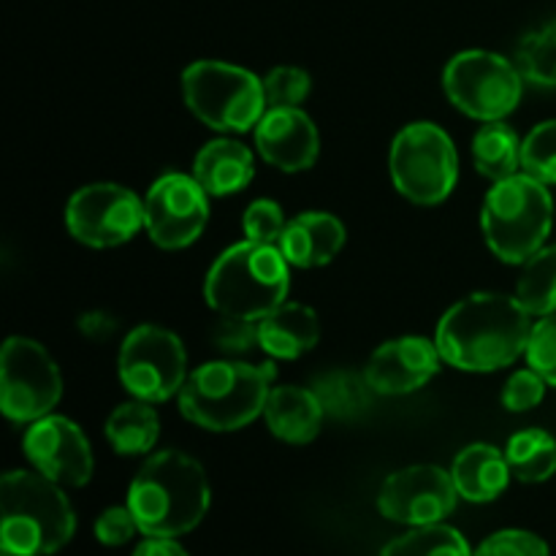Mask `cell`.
Here are the masks:
<instances>
[{
  "mask_svg": "<svg viewBox=\"0 0 556 556\" xmlns=\"http://www.w3.org/2000/svg\"><path fill=\"white\" fill-rule=\"evenodd\" d=\"M134 556H188V552L174 538H147L136 546Z\"/></svg>",
  "mask_w": 556,
  "mask_h": 556,
  "instance_id": "f35d334b",
  "label": "cell"
},
{
  "mask_svg": "<svg viewBox=\"0 0 556 556\" xmlns=\"http://www.w3.org/2000/svg\"><path fill=\"white\" fill-rule=\"evenodd\" d=\"M117 320L109 313H101V309H92V313H85L79 318V331L92 342H106L109 337L117 334Z\"/></svg>",
  "mask_w": 556,
  "mask_h": 556,
  "instance_id": "74e56055",
  "label": "cell"
},
{
  "mask_svg": "<svg viewBox=\"0 0 556 556\" xmlns=\"http://www.w3.org/2000/svg\"><path fill=\"white\" fill-rule=\"evenodd\" d=\"M516 299L530 315L556 313V244L541 248L527 261L516 286Z\"/></svg>",
  "mask_w": 556,
  "mask_h": 556,
  "instance_id": "4316f807",
  "label": "cell"
},
{
  "mask_svg": "<svg viewBox=\"0 0 556 556\" xmlns=\"http://www.w3.org/2000/svg\"><path fill=\"white\" fill-rule=\"evenodd\" d=\"M3 556H14V554H9V552H3Z\"/></svg>",
  "mask_w": 556,
  "mask_h": 556,
  "instance_id": "ab89813d",
  "label": "cell"
},
{
  "mask_svg": "<svg viewBox=\"0 0 556 556\" xmlns=\"http://www.w3.org/2000/svg\"><path fill=\"white\" fill-rule=\"evenodd\" d=\"M255 147L261 157L282 172H307L318 161V130L299 106L269 109L255 125Z\"/></svg>",
  "mask_w": 556,
  "mask_h": 556,
  "instance_id": "e0dca14e",
  "label": "cell"
},
{
  "mask_svg": "<svg viewBox=\"0 0 556 556\" xmlns=\"http://www.w3.org/2000/svg\"><path fill=\"white\" fill-rule=\"evenodd\" d=\"M472 556H548V546L535 532L503 530L486 538Z\"/></svg>",
  "mask_w": 556,
  "mask_h": 556,
  "instance_id": "836d02e7",
  "label": "cell"
},
{
  "mask_svg": "<svg viewBox=\"0 0 556 556\" xmlns=\"http://www.w3.org/2000/svg\"><path fill=\"white\" fill-rule=\"evenodd\" d=\"M288 261L277 244L242 242L228 248L206 275V302L217 315L261 320L288 296Z\"/></svg>",
  "mask_w": 556,
  "mask_h": 556,
  "instance_id": "5b68a950",
  "label": "cell"
},
{
  "mask_svg": "<svg viewBox=\"0 0 556 556\" xmlns=\"http://www.w3.org/2000/svg\"><path fill=\"white\" fill-rule=\"evenodd\" d=\"M546 380H543V375H538L535 369H521V372H516L514 378L505 383V391H503V405L508 407L510 413H525V410H532V407H538L543 402V396H546Z\"/></svg>",
  "mask_w": 556,
  "mask_h": 556,
  "instance_id": "d590c367",
  "label": "cell"
},
{
  "mask_svg": "<svg viewBox=\"0 0 556 556\" xmlns=\"http://www.w3.org/2000/svg\"><path fill=\"white\" fill-rule=\"evenodd\" d=\"M313 391L315 396H318L326 416L340 418V421H353V418L364 416V413L372 407V394H375L367 375L362 378V375L345 372V369L320 375V378L313 383Z\"/></svg>",
  "mask_w": 556,
  "mask_h": 556,
  "instance_id": "d4e9b609",
  "label": "cell"
},
{
  "mask_svg": "<svg viewBox=\"0 0 556 556\" xmlns=\"http://www.w3.org/2000/svg\"><path fill=\"white\" fill-rule=\"evenodd\" d=\"M25 456L60 486H85L92 478V448L85 432L63 416H43L25 434Z\"/></svg>",
  "mask_w": 556,
  "mask_h": 556,
  "instance_id": "9a60e30c",
  "label": "cell"
},
{
  "mask_svg": "<svg viewBox=\"0 0 556 556\" xmlns=\"http://www.w3.org/2000/svg\"><path fill=\"white\" fill-rule=\"evenodd\" d=\"M516 68L530 85L556 87V20L527 33L516 47Z\"/></svg>",
  "mask_w": 556,
  "mask_h": 556,
  "instance_id": "f1b7e54d",
  "label": "cell"
},
{
  "mask_svg": "<svg viewBox=\"0 0 556 556\" xmlns=\"http://www.w3.org/2000/svg\"><path fill=\"white\" fill-rule=\"evenodd\" d=\"M521 166L543 185H556V119L530 130L521 144Z\"/></svg>",
  "mask_w": 556,
  "mask_h": 556,
  "instance_id": "f546056e",
  "label": "cell"
},
{
  "mask_svg": "<svg viewBox=\"0 0 556 556\" xmlns=\"http://www.w3.org/2000/svg\"><path fill=\"white\" fill-rule=\"evenodd\" d=\"M266 424L271 434L282 443L304 445L318 438L320 424H324V407L313 389H299V386H277L269 391V400L264 407Z\"/></svg>",
  "mask_w": 556,
  "mask_h": 556,
  "instance_id": "ffe728a7",
  "label": "cell"
},
{
  "mask_svg": "<svg viewBox=\"0 0 556 556\" xmlns=\"http://www.w3.org/2000/svg\"><path fill=\"white\" fill-rule=\"evenodd\" d=\"M510 476L521 483H543L556 472V440L543 429H525L508 440Z\"/></svg>",
  "mask_w": 556,
  "mask_h": 556,
  "instance_id": "484cf974",
  "label": "cell"
},
{
  "mask_svg": "<svg viewBox=\"0 0 556 556\" xmlns=\"http://www.w3.org/2000/svg\"><path fill=\"white\" fill-rule=\"evenodd\" d=\"M139 532V525H136L130 508H109L98 516L96 521V538L103 543V546H125L130 543V538Z\"/></svg>",
  "mask_w": 556,
  "mask_h": 556,
  "instance_id": "8d00e7d4",
  "label": "cell"
},
{
  "mask_svg": "<svg viewBox=\"0 0 556 556\" xmlns=\"http://www.w3.org/2000/svg\"><path fill=\"white\" fill-rule=\"evenodd\" d=\"M119 380L141 402H166L188 380V356L174 331L144 324L119 348Z\"/></svg>",
  "mask_w": 556,
  "mask_h": 556,
  "instance_id": "8fae6325",
  "label": "cell"
},
{
  "mask_svg": "<svg viewBox=\"0 0 556 556\" xmlns=\"http://www.w3.org/2000/svg\"><path fill=\"white\" fill-rule=\"evenodd\" d=\"M521 144L519 134L503 119L486 123L472 139V161L476 168L492 182L514 177L521 166Z\"/></svg>",
  "mask_w": 556,
  "mask_h": 556,
  "instance_id": "603a6c76",
  "label": "cell"
},
{
  "mask_svg": "<svg viewBox=\"0 0 556 556\" xmlns=\"http://www.w3.org/2000/svg\"><path fill=\"white\" fill-rule=\"evenodd\" d=\"M275 378L277 367L271 362L261 367L210 362L188 375L179 391V410L210 432H237L264 413Z\"/></svg>",
  "mask_w": 556,
  "mask_h": 556,
  "instance_id": "277c9868",
  "label": "cell"
},
{
  "mask_svg": "<svg viewBox=\"0 0 556 556\" xmlns=\"http://www.w3.org/2000/svg\"><path fill=\"white\" fill-rule=\"evenodd\" d=\"M527 362L538 375H543L548 386H556V313L543 315L541 324L532 326Z\"/></svg>",
  "mask_w": 556,
  "mask_h": 556,
  "instance_id": "d6a6232c",
  "label": "cell"
},
{
  "mask_svg": "<svg viewBox=\"0 0 556 556\" xmlns=\"http://www.w3.org/2000/svg\"><path fill=\"white\" fill-rule=\"evenodd\" d=\"M182 96L201 123L228 134L250 130L266 114L264 81L248 68L223 60L188 65L182 74Z\"/></svg>",
  "mask_w": 556,
  "mask_h": 556,
  "instance_id": "52a82bcc",
  "label": "cell"
},
{
  "mask_svg": "<svg viewBox=\"0 0 556 556\" xmlns=\"http://www.w3.org/2000/svg\"><path fill=\"white\" fill-rule=\"evenodd\" d=\"M65 226L87 248H117L130 242L144 226V201L123 185H87L71 195Z\"/></svg>",
  "mask_w": 556,
  "mask_h": 556,
  "instance_id": "7c38bea8",
  "label": "cell"
},
{
  "mask_svg": "<svg viewBox=\"0 0 556 556\" xmlns=\"http://www.w3.org/2000/svg\"><path fill=\"white\" fill-rule=\"evenodd\" d=\"M532 315L516 296L472 293L443 315L438 326V351L451 367L467 372H492L527 353Z\"/></svg>",
  "mask_w": 556,
  "mask_h": 556,
  "instance_id": "6da1fadb",
  "label": "cell"
},
{
  "mask_svg": "<svg viewBox=\"0 0 556 556\" xmlns=\"http://www.w3.org/2000/svg\"><path fill=\"white\" fill-rule=\"evenodd\" d=\"M253 152L233 139H215L201 147L193 161V177L210 195H231L253 182Z\"/></svg>",
  "mask_w": 556,
  "mask_h": 556,
  "instance_id": "7402d4cb",
  "label": "cell"
},
{
  "mask_svg": "<svg viewBox=\"0 0 556 556\" xmlns=\"http://www.w3.org/2000/svg\"><path fill=\"white\" fill-rule=\"evenodd\" d=\"M391 179L413 204H440L459 177V155L440 125L413 123L396 134L389 155Z\"/></svg>",
  "mask_w": 556,
  "mask_h": 556,
  "instance_id": "ba28073f",
  "label": "cell"
},
{
  "mask_svg": "<svg viewBox=\"0 0 556 556\" xmlns=\"http://www.w3.org/2000/svg\"><path fill=\"white\" fill-rule=\"evenodd\" d=\"M212 342L220 348L223 353H248L258 345V320L233 318V315H220V320L212 329Z\"/></svg>",
  "mask_w": 556,
  "mask_h": 556,
  "instance_id": "e575fe53",
  "label": "cell"
},
{
  "mask_svg": "<svg viewBox=\"0 0 556 556\" xmlns=\"http://www.w3.org/2000/svg\"><path fill=\"white\" fill-rule=\"evenodd\" d=\"M454 478L443 467L416 465L386 478L378 508L386 519L410 527L440 525L456 508Z\"/></svg>",
  "mask_w": 556,
  "mask_h": 556,
  "instance_id": "5bb4252c",
  "label": "cell"
},
{
  "mask_svg": "<svg viewBox=\"0 0 556 556\" xmlns=\"http://www.w3.org/2000/svg\"><path fill=\"white\" fill-rule=\"evenodd\" d=\"M345 226L329 212H304V215L288 220L286 231L277 248L282 250L288 264L299 269H315L340 253L345 244Z\"/></svg>",
  "mask_w": 556,
  "mask_h": 556,
  "instance_id": "ac0fdd59",
  "label": "cell"
},
{
  "mask_svg": "<svg viewBox=\"0 0 556 556\" xmlns=\"http://www.w3.org/2000/svg\"><path fill=\"white\" fill-rule=\"evenodd\" d=\"M451 478L459 497L467 503H492L508 489V456L486 443L467 445L451 465Z\"/></svg>",
  "mask_w": 556,
  "mask_h": 556,
  "instance_id": "44dd1931",
  "label": "cell"
},
{
  "mask_svg": "<svg viewBox=\"0 0 556 556\" xmlns=\"http://www.w3.org/2000/svg\"><path fill=\"white\" fill-rule=\"evenodd\" d=\"M161 434V418L150 402H125L114 407L106 421V440L123 456H139L152 451Z\"/></svg>",
  "mask_w": 556,
  "mask_h": 556,
  "instance_id": "cb8c5ba5",
  "label": "cell"
},
{
  "mask_svg": "<svg viewBox=\"0 0 556 556\" xmlns=\"http://www.w3.org/2000/svg\"><path fill=\"white\" fill-rule=\"evenodd\" d=\"M199 179L188 174H163L144 199V228L163 250L193 244L210 220V201Z\"/></svg>",
  "mask_w": 556,
  "mask_h": 556,
  "instance_id": "4fadbf2b",
  "label": "cell"
},
{
  "mask_svg": "<svg viewBox=\"0 0 556 556\" xmlns=\"http://www.w3.org/2000/svg\"><path fill=\"white\" fill-rule=\"evenodd\" d=\"M264 96L269 109L299 106L309 96V74L302 68H293V65H280V68L266 74Z\"/></svg>",
  "mask_w": 556,
  "mask_h": 556,
  "instance_id": "4dcf8cb0",
  "label": "cell"
},
{
  "mask_svg": "<svg viewBox=\"0 0 556 556\" xmlns=\"http://www.w3.org/2000/svg\"><path fill=\"white\" fill-rule=\"evenodd\" d=\"M440 358L443 356L438 351V342H429L424 337H400L372 353L364 375L375 394H410L432 380Z\"/></svg>",
  "mask_w": 556,
  "mask_h": 556,
  "instance_id": "2e32d148",
  "label": "cell"
},
{
  "mask_svg": "<svg viewBox=\"0 0 556 556\" xmlns=\"http://www.w3.org/2000/svg\"><path fill=\"white\" fill-rule=\"evenodd\" d=\"M0 541L14 556L58 554L74 538L76 516L60 483L41 472L11 470L0 481Z\"/></svg>",
  "mask_w": 556,
  "mask_h": 556,
  "instance_id": "3957f363",
  "label": "cell"
},
{
  "mask_svg": "<svg viewBox=\"0 0 556 556\" xmlns=\"http://www.w3.org/2000/svg\"><path fill=\"white\" fill-rule=\"evenodd\" d=\"M521 79L516 63L483 49L462 52L445 65L443 85L451 103L470 117L494 123L521 101Z\"/></svg>",
  "mask_w": 556,
  "mask_h": 556,
  "instance_id": "9c48e42d",
  "label": "cell"
},
{
  "mask_svg": "<svg viewBox=\"0 0 556 556\" xmlns=\"http://www.w3.org/2000/svg\"><path fill=\"white\" fill-rule=\"evenodd\" d=\"M244 233H248L250 242L261 244H280L282 231H286V215H282V206L271 199H258L248 206L244 212Z\"/></svg>",
  "mask_w": 556,
  "mask_h": 556,
  "instance_id": "1f68e13d",
  "label": "cell"
},
{
  "mask_svg": "<svg viewBox=\"0 0 556 556\" xmlns=\"http://www.w3.org/2000/svg\"><path fill=\"white\" fill-rule=\"evenodd\" d=\"M476 552L462 532L448 525L416 527L407 535L396 538L383 546L380 556H472Z\"/></svg>",
  "mask_w": 556,
  "mask_h": 556,
  "instance_id": "83f0119b",
  "label": "cell"
},
{
  "mask_svg": "<svg viewBox=\"0 0 556 556\" xmlns=\"http://www.w3.org/2000/svg\"><path fill=\"white\" fill-rule=\"evenodd\" d=\"M320 324L315 309L299 302H282L258 320V345L271 358L293 362L318 345Z\"/></svg>",
  "mask_w": 556,
  "mask_h": 556,
  "instance_id": "d6986e66",
  "label": "cell"
},
{
  "mask_svg": "<svg viewBox=\"0 0 556 556\" xmlns=\"http://www.w3.org/2000/svg\"><path fill=\"white\" fill-rule=\"evenodd\" d=\"M128 508L147 538H179L210 510V481L193 456L161 451L144 462L128 489Z\"/></svg>",
  "mask_w": 556,
  "mask_h": 556,
  "instance_id": "7a4b0ae2",
  "label": "cell"
},
{
  "mask_svg": "<svg viewBox=\"0 0 556 556\" xmlns=\"http://www.w3.org/2000/svg\"><path fill=\"white\" fill-rule=\"evenodd\" d=\"M552 195L532 174L494 182L483 201V233L492 253L505 264H527L552 233Z\"/></svg>",
  "mask_w": 556,
  "mask_h": 556,
  "instance_id": "8992f818",
  "label": "cell"
},
{
  "mask_svg": "<svg viewBox=\"0 0 556 556\" xmlns=\"http://www.w3.org/2000/svg\"><path fill=\"white\" fill-rule=\"evenodd\" d=\"M63 396V378L58 364L27 337H9L0 353V405L5 418L33 424L49 416Z\"/></svg>",
  "mask_w": 556,
  "mask_h": 556,
  "instance_id": "30bf717a",
  "label": "cell"
}]
</instances>
